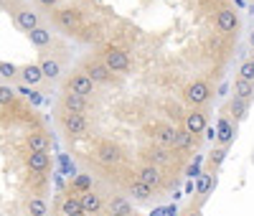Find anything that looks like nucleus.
<instances>
[{"mask_svg":"<svg viewBox=\"0 0 254 216\" xmlns=\"http://www.w3.org/2000/svg\"><path fill=\"white\" fill-rule=\"evenodd\" d=\"M104 67L110 72H127L130 69V56L122 49H107V54H104Z\"/></svg>","mask_w":254,"mask_h":216,"instance_id":"1","label":"nucleus"},{"mask_svg":"<svg viewBox=\"0 0 254 216\" xmlns=\"http://www.w3.org/2000/svg\"><path fill=\"white\" fill-rule=\"evenodd\" d=\"M92 89H94V81H92L87 74H76V76L69 81V92H71V94H79V97H84V99L92 94Z\"/></svg>","mask_w":254,"mask_h":216,"instance_id":"2","label":"nucleus"},{"mask_svg":"<svg viewBox=\"0 0 254 216\" xmlns=\"http://www.w3.org/2000/svg\"><path fill=\"white\" fill-rule=\"evenodd\" d=\"M208 94H211V89H208L206 81H193V84L186 89V99H188L190 104H203V102L208 99Z\"/></svg>","mask_w":254,"mask_h":216,"instance_id":"3","label":"nucleus"},{"mask_svg":"<svg viewBox=\"0 0 254 216\" xmlns=\"http://www.w3.org/2000/svg\"><path fill=\"white\" fill-rule=\"evenodd\" d=\"M64 127H66V133L69 135H84L89 130V122H87V117L84 115H66L64 117Z\"/></svg>","mask_w":254,"mask_h":216,"instance_id":"4","label":"nucleus"},{"mask_svg":"<svg viewBox=\"0 0 254 216\" xmlns=\"http://www.w3.org/2000/svg\"><path fill=\"white\" fill-rule=\"evenodd\" d=\"M137 181L140 183H145L147 188H158L160 186V170L150 163V165H142L140 170H137Z\"/></svg>","mask_w":254,"mask_h":216,"instance_id":"5","label":"nucleus"},{"mask_svg":"<svg viewBox=\"0 0 254 216\" xmlns=\"http://www.w3.org/2000/svg\"><path fill=\"white\" fill-rule=\"evenodd\" d=\"M216 23H219V28H221L224 33H231V31H237L239 20H237V13L231 10V8H224V10H219Z\"/></svg>","mask_w":254,"mask_h":216,"instance_id":"6","label":"nucleus"},{"mask_svg":"<svg viewBox=\"0 0 254 216\" xmlns=\"http://www.w3.org/2000/svg\"><path fill=\"white\" fill-rule=\"evenodd\" d=\"M203 130H206V115H203V112H190V115H186V133L201 135Z\"/></svg>","mask_w":254,"mask_h":216,"instance_id":"7","label":"nucleus"},{"mask_svg":"<svg viewBox=\"0 0 254 216\" xmlns=\"http://www.w3.org/2000/svg\"><path fill=\"white\" fill-rule=\"evenodd\" d=\"M84 74H87L92 81H107L110 79V69L104 67V64H99V61H87V69H84Z\"/></svg>","mask_w":254,"mask_h":216,"instance_id":"8","label":"nucleus"},{"mask_svg":"<svg viewBox=\"0 0 254 216\" xmlns=\"http://www.w3.org/2000/svg\"><path fill=\"white\" fill-rule=\"evenodd\" d=\"M155 140L165 147H176V140H178V130L171 127V125H163L155 130Z\"/></svg>","mask_w":254,"mask_h":216,"instance_id":"9","label":"nucleus"},{"mask_svg":"<svg viewBox=\"0 0 254 216\" xmlns=\"http://www.w3.org/2000/svg\"><path fill=\"white\" fill-rule=\"evenodd\" d=\"M15 23L23 28V31H33V28H38V15H36L31 8H23V10H18Z\"/></svg>","mask_w":254,"mask_h":216,"instance_id":"10","label":"nucleus"},{"mask_svg":"<svg viewBox=\"0 0 254 216\" xmlns=\"http://www.w3.org/2000/svg\"><path fill=\"white\" fill-rule=\"evenodd\" d=\"M56 20H59V26L61 28H66V31H74L76 26H79V13L76 10H59L56 13Z\"/></svg>","mask_w":254,"mask_h":216,"instance_id":"11","label":"nucleus"},{"mask_svg":"<svg viewBox=\"0 0 254 216\" xmlns=\"http://www.w3.org/2000/svg\"><path fill=\"white\" fill-rule=\"evenodd\" d=\"M49 145H51V140H49L46 133H33V135H28V147H31V153H46Z\"/></svg>","mask_w":254,"mask_h":216,"instance_id":"12","label":"nucleus"},{"mask_svg":"<svg viewBox=\"0 0 254 216\" xmlns=\"http://www.w3.org/2000/svg\"><path fill=\"white\" fill-rule=\"evenodd\" d=\"M97 155H99V160L102 163H117L120 160V150H117V145H112V143H102L99 145V150H97Z\"/></svg>","mask_w":254,"mask_h":216,"instance_id":"13","label":"nucleus"},{"mask_svg":"<svg viewBox=\"0 0 254 216\" xmlns=\"http://www.w3.org/2000/svg\"><path fill=\"white\" fill-rule=\"evenodd\" d=\"M64 107H66V110L71 112V115H81L84 110H87V99L84 97H79V94H66L64 97Z\"/></svg>","mask_w":254,"mask_h":216,"instance_id":"14","label":"nucleus"},{"mask_svg":"<svg viewBox=\"0 0 254 216\" xmlns=\"http://www.w3.org/2000/svg\"><path fill=\"white\" fill-rule=\"evenodd\" d=\"M79 204H81V209H84V214H94V211H99L102 209V199L97 196V193L94 191H87V193H84V196L79 199Z\"/></svg>","mask_w":254,"mask_h":216,"instance_id":"15","label":"nucleus"},{"mask_svg":"<svg viewBox=\"0 0 254 216\" xmlns=\"http://www.w3.org/2000/svg\"><path fill=\"white\" fill-rule=\"evenodd\" d=\"M216 140L221 143V145H229L231 140H234V127H231V122L224 117V120H219V127H216Z\"/></svg>","mask_w":254,"mask_h":216,"instance_id":"16","label":"nucleus"},{"mask_svg":"<svg viewBox=\"0 0 254 216\" xmlns=\"http://www.w3.org/2000/svg\"><path fill=\"white\" fill-rule=\"evenodd\" d=\"M20 76H23V81L31 84V86L44 79V74H41V67H38V64H28V67H23V69H20Z\"/></svg>","mask_w":254,"mask_h":216,"instance_id":"17","label":"nucleus"},{"mask_svg":"<svg viewBox=\"0 0 254 216\" xmlns=\"http://www.w3.org/2000/svg\"><path fill=\"white\" fill-rule=\"evenodd\" d=\"M49 163H51L49 153H31V155H28V168H31V170H36V173L46 170V168H49Z\"/></svg>","mask_w":254,"mask_h":216,"instance_id":"18","label":"nucleus"},{"mask_svg":"<svg viewBox=\"0 0 254 216\" xmlns=\"http://www.w3.org/2000/svg\"><path fill=\"white\" fill-rule=\"evenodd\" d=\"M28 36H31V43H36V46H49V43H51V31L44 28V26L28 31Z\"/></svg>","mask_w":254,"mask_h":216,"instance_id":"19","label":"nucleus"},{"mask_svg":"<svg viewBox=\"0 0 254 216\" xmlns=\"http://www.w3.org/2000/svg\"><path fill=\"white\" fill-rule=\"evenodd\" d=\"M41 67V74H44L46 79H56L59 74H61V67H59V61H54V59H44L38 64Z\"/></svg>","mask_w":254,"mask_h":216,"instance_id":"20","label":"nucleus"},{"mask_svg":"<svg viewBox=\"0 0 254 216\" xmlns=\"http://www.w3.org/2000/svg\"><path fill=\"white\" fill-rule=\"evenodd\" d=\"M61 211H64V216H84V209H81V204H79V199H64V204H61Z\"/></svg>","mask_w":254,"mask_h":216,"instance_id":"21","label":"nucleus"},{"mask_svg":"<svg viewBox=\"0 0 254 216\" xmlns=\"http://www.w3.org/2000/svg\"><path fill=\"white\" fill-rule=\"evenodd\" d=\"M234 92H237V97H239V99L249 102V99L254 97V84H249V81H244V79H237Z\"/></svg>","mask_w":254,"mask_h":216,"instance_id":"22","label":"nucleus"},{"mask_svg":"<svg viewBox=\"0 0 254 216\" xmlns=\"http://www.w3.org/2000/svg\"><path fill=\"white\" fill-rule=\"evenodd\" d=\"M211 186H214V176H211V173H198V183H196L198 196H206L211 191Z\"/></svg>","mask_w":254,"mask_h":216,"instance_id":"23","label":"nucleus"},{"mask_svg":"<svg viewBox=\"0 0 254 216\" xmlns=\"http://www.w3.org/2000/svg\"><path fill=\"white\" fill-rule=\"evenodd\" d=\"M28 214H31V216H46V214H49L46 201H44V199H31V201H28Z\"/></svg>","mask_w":254,"mask_h":216,"instance_id":"24","label":"nucleus"},{"mask_svg":"<svg viewBox=\"0 0 254 216\" xmlns=\"http://www.w3.org/2000/svg\"><path fill=\"white\" fill-rule=\"evenodd\" d=\"M130 193L137 199V201H145V199H150V193H153V188H147L145 183H140V181H135L132 186H130Z\"/></svg>","mask_w":254,"mask_h":216,"instance_id":"25","label":"nucleus"},{"mask_svg":"<svg viewBox=\"0 0 254 216\" xmlns=\"http://www.w3.org/2000/svg\"><path fill=\"white\" fill-rule=\"evenodd\" d=\"M231 115H234V120H244L247 117V102L239 97L231 99Z\"/></svg>","mask_w":254,"mask_h":216,"instance_id":"26","label":"nucleus"},{"mask_svg":"<svg viewBox=\"0 0 254 216\" xmlns=\"http://www.w3.org/2000/svg\"><path fill=\"white\" fill-rule=\"evenodd\" d=\"M239 79H244V81L254 84V61L242 64V69H239Z\"/></svg>","mask_w":254,"mask_h":216,"instance_id":"27","label":"nucleus"},{"mask_svg":"<svg viewBox=\"0 0 254 216\" xmlns=\"http://www.w3.org/2000/svg\"><path fill=\"white\" fill-rule=\"evenodd\" d=\"M132 209H130V204H127L122 196H115L112 199V214H130Z\"/></svg>","mask_w":254,"mask_h":216,"instance_id":"28","label":"nucleus"},{"mask_svg":"<svg viewBox=\"0 0 254 216\" xmlns=\"http://www.w3.org/2000/svg\"><path fill=\"white\" fill-rule=\"evenodd\" d=\"M224 158H226V147H216V150H211V155H208V163L214 165V168H219V165L224 163Z\"/></svg>","mask_w":254,"mask_h":216,"instance_id":"29","label":"nucleus"},{"mask_svg":"<svg viewBox=\"0 0 254 216\" xmlns=\"http://www.w3.org/2000/svg\"><path fill=\"white\" fill-rule=\"evenodd\" d=\"M176 147H181V150H188V147H193V135H190V133H178Z\"/></svg>","mask_w":254,"mask_h":216,"instance_id":"30","label":"nucleus"},{"mask_svg":"<svg viewBox=\"0 0 254 216\" xmlns=\"http://www.w3.org/2000/svg\"><path fill=\"white\" fill-rule=\"evenodd\" d=\"M15 74H18V67H15V64L0 61V76H5V79H13Z\"/></svg>","mask_w":254,"mask_h":216,"instance_id":"31","label":"nucleus"},{"mask_svg":"<svg viewBox=\"0 0 254 216\" xmlns=\"http://www.w3.org/2000/svg\"><path fill=\"white\" fill-rule=\"evenodd\" d=\"M15 99V92L10 86H0V104H10Z\"/></svg>","mask_w":254,"mask_h":216,"instance_id":"32","label":"nucleus"},{"mask_svg":"<svg viewBox=\"0 0 254 216\" xmlns=\"http://www.w3.org/2000/svg\"><path fill=\"white\" fill-rule=\"evenodd\" d=\"M150 160H153V163H168L171 158H168L165 150H153V153H150Z\"/></svg>","mask_w":254,"mask_h":216,"instance_id":"33","label":"nucleus"},{"mask_svg":"<svg viewBox=\"0 0 254 216\" xmlns=\"http://www.w3.org/2000/svg\"><path fill=\"white\" fill-rule=\"evenodd\" d=\"M23 94H28V99H31L33 104H41V97H38V92H31V89H23Z\"/></svg>","mask_w":254,"mask_h":216,"instance_id":"34","label":"nucleus"},{"mask_svg":"<svg viewBox=\"0 0 254 216\" xmlns=\"http://www.w3.org/2000/svg\"><path fill=\"white\" fill-rule=\"evenodd\" d=\"M76 186L79 188H89V176H79L76 178Z\"/></svg>","mask_w":254,"mask_h":216,"instance_id":"35","label":"nucleus"},{"mask_svg":"<svg viewBox=\"0 0 254 216\" xmlns=\"http://www.w3.org/2000/svg\"><path fill=\"white\" fill-rule=\"evenodd\" d=\"M196 176H198V160L188 168V178H196Z\"/></svg>","mask_w":254,"mask_h":216,"instance_id":"36","label":"nucleus"},{"mask_svg":"<svg viewBox=\"0 0 254 216\" xmlns=\"http://www.w3.org/2000/svg\"><path fill=\"white\" fill-rule=\"evenodd\" d=\"M203 133H206V138H208V140H214V138H216V130H214V127H206Z\"/></svg>","mask_w":254,"mask_h":216,"instance_id":"37","label":"nucleus"},{"mask_svg":"<svg viewBox=\"0 0 254 216\" xmlns=\"http://www.w3.org/2000/svg\"><path fill=\"white\" fill-rule=\"evenodd\" d=\"M38 3H41V5H46V8H54L59 0H38Z\"/></svg>","mask_w":254,"mask_h":216,"instance_id":"38","label":"nucleus"},{"mask_svg":"<svg viewBox=\"0 0 254 216\" xmlns=\"http://www.w3.org/2000/svg\"><path fill=\"white\" fill-rule=\"evenodd\" d=\"M165 214H168V216H178V209H176V206H168Z\"/></svg>","mask_w":254,"mask_h":216,"instance_id":"39","label":"nucleus"},{"mask_svg":"<svg viewBox=\"0 0 254 216\" xmlns=\"http://www.w3.org/2000/svg\"><path fill=\"white\" fill-rule=\"evenodd\" d=\"M186 216H201V211H188Z\"/></svg>","mask_w":254,"mask_h":216,"instance_id":"40","label":"nucleus"},{"mask_svg":"<svg viewBox=\"0 0 254 216\" xmlns=\"http://www.w3.org/2000/svg\"><path fill=\"white\" fill-rule=\"evenodd\" d=\"M249 43H252V46H254V31H252V36H249Z\"/></svg>","mask_w":254,"mask_h":216,"instance_id":"41","label":"nucleus"},{"mask_svg":"<svg viewBox=\"0 0 254 216\" xmlns=\"http://www.w3.org/2000/svg\"><path fill=\"white\" fill-rule=\"evenodd\" d=\"M110 216H130V214H110Z\"/></svg>","mask_w":254,"mask_h":216,"instance_id":"42","label":"nucleus"}]
</instances>
